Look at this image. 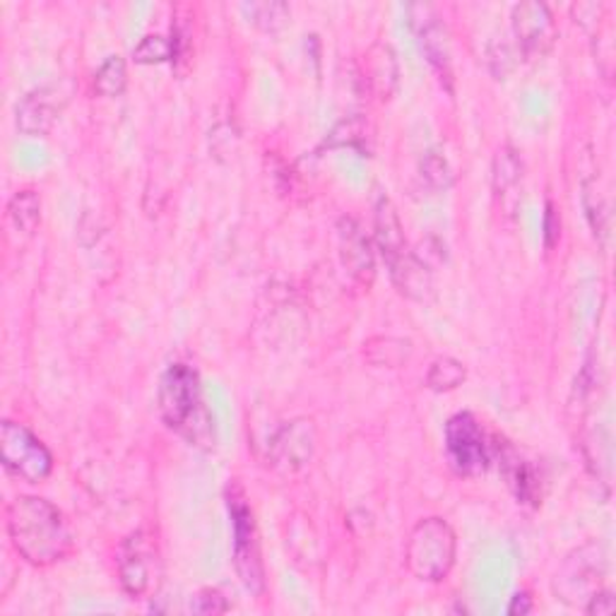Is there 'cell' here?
<instances>
[{"mask_svg":"<svg viewBox=\"0 0 616 616\" xmlns=\"http://www.w3.org/2000/svg\"><path fill=\"white\" fill-rule=\"evenodd\" d=\"M8 535L20 557L39 569L64 561L72 551V533L64 513L39 497L10 501Z\"/></svg>","mask_w":616,"mask_h":616,"instance_id":"cell-1","label":"cell"},{"mask_svg":"<svg viewBox=\"0 0 616 616\" xmlns=\"http://www.w3.org/2000/svg\"><path fill=\"white\" fill-rule=\"evenodd\" d=\"M157 404L164 424L189 446L201 450L215 448V417L207 408L201 376L193 366L176 362L167 368L162 380H159Z\"/></svg>","mask_w":616,"mask_h":616,"instance_id":"cell-2","label":"cell"},{"mask_svg":"<svg viewBox=\"0 0 616 616\" xmlns=\"http://www.w3.org/2000/svg\"><path fill=\"white\" fill-rule=\"evenodd\" d=\"M455 551H458V539L453 527L443 517H424L408 537L404 563L417 581L438 583L450 573Z\"/></svg>","mask_w":616,"mask_h":616,"instance_id":"cell-3","label":"cell"},{"mask_svg":"<svg viewBox=\"0 0 616 616\" xmlns=\"http://www.w3.org/2000/svg\"><path fill=\"white\" fill-rule=\"evenodd\" d=\"M227 509L233 533V569H237V575L241 578V583L249 593L263 595L265 566L261 557V541H258L253 511L241 487L233 484L227 489Z\"/></svg>","mask_w":616,"mask_h":616,"instance_id":"cell-4","label":"cell"},{"mask_svg":"<svg viewBox=\"0 0 616 616\" xmlns=\"http://www.w3.org/2000/svg\"><path fill=\"white\" fill-rule=\"evenodd\" d=\"M607 575V557L597 541L578 547L563 559L561 569L554 575L551 590L561 602L578 607L602 590V578Z\"/></svg>","mask_w":616,"mask_h":616,"instance_id":"cell-5","label":"cell"},{"mask_svg":"<svg viewBox=\"0 0 616 616\" xmlns=\"http://www.w3.org/2000/svg\"><path fill=\"white\" fill-rule=\"evenodd\" d=\"M0 460L12 475L30 484H42L54 472V455L32 431L5 419L0 424Z\"/></svg>","mask_w":616,"mask_h":616,"instance_id":"cell-6","label":"cell"},{"mask_svg":"<svg viewBox=\"0 0 616 616\" xmlns=\"http://www.w3.org/2000/svg\"><path fill=\"white\" fill-rule=\"evenodd\" d=\"M446 455L450 467L463 477L487 472L491 463L484 429L470 412L453 414L446 424Z\"/></svg>","mask_w":616,"mask_h":616,"instance_id":"cell-7","label":"cell"},{"mask_svg":"<svg viewBox=\"0 0 616 616\" xmlns=\"http://www.w3.org/2000/svg\"><path fill=\"white\" fill-rule=\"evenodd\" d=\"M116 563L118 581L121 588L126 590V595L140 600L142 595L150 593L159 573V559L155 541L145 529H135V533L123 539Z\"/></svg>","mask_w":616,"mask_h":616,"instance_id":"cell-8","label":"cell"},{"mask_svg":"<svg viewBox=\"0 0 616 616\" xmlns=\"http://www.w3.org/2000/svg\"><path fill=\"white\" fill-rule=\"evenodd\" d=\"M511 24L515 42L527 58L545 56L557 42V22H554L549 5L539 3V0L517 3L513 8Z\"/></svg>","mask_w":616,"mask_h":616,"instance_id":"cell-9","label":"cell"},{"mask_svg":"<svg viewBox=\"0 0 616 616\" xmlns=\"http://www.w3.org/2000/svg\"><path fill=\"white\" fill-rule=\"evenodd\" d=\"M410 20L422 52L431 68L436 70L438 80L453 90V60H450V46L446 27L441 24V18L431 5H410Z\"/></svg>","mask_w":616,"mask_h":616,"instance_id":"cell-10","label":"cell"},{"mask_svg":"<svg viewBox=\"0 0 616 616\" xmlns=\"http://www.w3.org/2000/svg\"><path fill=\"white\" fill-rule=\"evenodd\" d=\"M66 102L68 96L56 84H44V88L27 92L15 106L18 130L30 138H44L54 130Z\"/></svg>","mask_w":616,"mask_h":616,"instance_id":"cell-11","label":"cell"},{"mask_svg":"<svg viewBox=\"0 0 616 616\" xmlns=\"http://www.w3.org/2000/svg\"><path fill=\"white\" fill-rule=\"evenodd\" d=\"M316 448V429L308 419H294L285 424L277 436L270 443V458L273 465L285 472H297L313 458Z\"/></svg>","mask_w":616,"mask_h":616,"instance_id":"cell-12","label":"cell"},{"mask_svg":"<svg viewBox=\"0 0 616 616\" xmlns=\"http://www.w3.org/2000/svg\"><path fill=\"white\" fill-rule=\"evenodd\" d=\"M340 237V258L342 265L347 267V273L354 282H360L362 287H372L376 267H374V249L372 241L360 227V221L352 217H342L338 225Z\"/></svg>","mask_w":616,"mask_h":616,"instance_id":"cell-13","label":"cell"},{"mask_svg":"<svg viewBox=\"0 0 616 616\" xmlns=\"http://www.w3.org/2000/svg\"><path fill=\"white\" fill-rule=\"evenodd\" d=\"M374 227H376V246L384 261L388 263V267L392 263L402 261L404 255L410 253L408 239H404V229L402 221L398 217L396 205L390 203V198H378L376 203V217H374Z\"/></svg>","mask_w":616,"mask_h":616,"instance_id":"cell-14","label":"cell"},{"mask_svg":"<svg viewBox=\"0 0 616 616\" xmlns=\"http://www.w3.org/2000/svg\"><path fill=\"white\" fill-rule=\"evenodd\" d=\"M366 82L378 100H390L398 90L400 68L396 52L388 44H376L366 54Z\"/></svg>","mask_w":616,"mask_h":616,"instance_id":"cell-15","label":"cell"},{"mask_svg":"<svg viewBox=\"0 0 616 616\" xmlns=\"http://www.w3.org/2000/svg\"><path fill=\"white\" fill-rule=\"evenodd\" d=\"M523 183V159L521 152L513 145H501L494 162H491V189L501 201V205H509V198H515L517 189Z\"/></svg>","mask_w":616,"mask_h":616,"instance_id":"cell-16","label":"cell"},{"mask_svg":"<svg viewBox=\"0 0 616 616\" xmlns=\"http://www.w3.org/2000/svg\"><path fill=\"white\" fill-rule=\"evenodd\" d=\"M8 221L20 237L32 239L42 225V198L32 189L18 191L8 203Z\"/></svg>","mask_w":616,"mask_h":616,"instance_id":"cell-17","label":"cell"},{"mask_svg":"<svg viewBox=\"0 0 616 616\" xmlns=\"http://www.w3.org/2000/svg\"><path fill=\"white\" fill-rule=\"evenodd\" d=\"M503 467H506L509 484L513 489L515 499L521 503H533V506H537L539 484L533 467H529L523 458H517L513 450H506V455H503Z\"/></svg>","mask_w":616,"mask_h":616,"instance_id":"cell-18","label":"cell"},{"mask_svg":"<svg viewBox=\"0 0 616 616\" xmlns=\"http://www.w3.org/2000/svg\"><path fill=\"white\" fill-rule=\"evenodd\" d=\"M366 360L374 366L398 368L412 356V342L402 338H374L364 344Z\"/></svg>","mask_w":616,"mask_h":616,"instance_id":"cell-19","label":"cell"},{"mask_svg":"<svg viewBox=\"0 0 616 616\" xmlns=\"http://www.w3.org/2000/svg\"><path fill=\"white\" fill-rule=\"evenodd\" d=\"M241 12L253 27L263 32H280L282 27H287V22L292 18L289 5L277 3V0H265V3H243Z\"/></svg>","mask_w":616,"mask_h":616,"instance_id":"cell-20","label":"cell"},{"mask_svg":"<svg viewBox=\"0 0 616 616\" xmlns=\"http://www.w3.org/2000/svg\"><path fill=\"white\" fill-rule=\"evenodd\" d=\"M128 84V68L121 56H109L94 72V92L100 96H121Z\"/></svg>","mask_w":616,"mask_h":616,"instance_id":"cell-21","label":"cell"},{"mask_svg":"<svg viewBox=\"0 0 616 616\" xmlns=\"http://www.w3.org/2000/svg\"><path fill=\"white\" fill-rule=\"evenodd\" d=\"M467 372L465 364L453 360V356H441L434 364H431L429 374H426V386L436 392H448L460 388L465 384Z\"/></svg>","mask_w":616,"mask_h":616,"instance_id":"cell-22","label":"cell"},{"mask_svg":"<svg viewBox=\"0 0 616 616\" xmlns=\"http://www.w3.org/2000/svg\"><path fill=\"white\" fill-rule=\"evenodd\" d=\"M133 58L135 64H142V66L167 64V60L176 58V46L162 34H147L142 36L140 44L133 48Z\"/></svg>","mask_w":616,"mask_h":616,"instance_id":"cell-23","label":"cell"},{"mask_svg":"<svg viewBox=\"0 0 616 616\" xmlns=\"http://www.w3.org/2000/svg\"><path fill=\"white\" fill-rule=\"evenodd\" d=\"M419 176L431 191H448L453 186V171L448 159L436 150H429L419 162Z\"/></svg>","mask_w":616,"mask_h":616,"instance_id":"cell-24","label":"cell"},{"mask_svg":"<svg viewBox=\"0 0 616 616\" xmlns=\"http://www.w3.org/2000/svg\"><path fill=\"white\" fill-rule=\"evenodd\" d=\"M366 140H368V126H366L362 118L354 116V118H347V121L338 123L335 130L328 135L326 145L328 147H350V150L364 152L366 150Z\"/></svg>","mask_w":616,"mask_h":616,"instance_id":"cell-25","label":"cell"},{"mask_svg":"<svg viewBox=\"0 0 616 616\" xmlns=\"http://www.w3.org/2000/svg\"><path fill=\"white\" fill-rule=\"evenodd\" d=\"M191 612H195V614H225V612H229V602L225 600V595L219 593V590L207 588V590H201V593L193 597Z\"/></svg>","mask_w":616,"mask_h":616,"instance_id":"cell-26","label":"cell"},{"mask_svg":"<svg viewBox=\"0 0 616 616\" xmlns=\"http://www.w3.org/2000/svg\"><path fill=\"white\" fill-rule=\"evenodd\" d=\"M614 609H616V600H614V595L609 593V590H597V593L590 597L588 602H585V607H583V612L585 614H590V616H605V614H614Z\"/></svg>","mask_w":616,"mask_h":616,"instance_id":"cell-27","label":"cell"},{"mask_svg":"<svg viewBox=\"0 0 616 616\" xmlns=\"http://www.w3.org/2000/svg\"><path fill=\"white\" fill-rule=\"evenodd\" d=\"M561 225H559V215H557V209H554V205L549 203L547 205V215H545V241H547V249H551L554 243L559 241V231Z\"/></svg>","mask_w":616,"mask_h":616,"instance_id":"cell-28","label":"cell"},{"mask_svg":"<svg viewBox=\"0 0 616 616\" xmlns=\"http://www.w3.org/2000/svg\"><path fill=\"white\" fill-rule=\"evenodd\" d=\"M533 612V597H529L527 593H517L513 600H511V605H509V614L511 616H525Z\"/></svg>","mask_w":616,"mask_h":616,"instance_id":"cell-29","label":"cell"}]
</instances>
